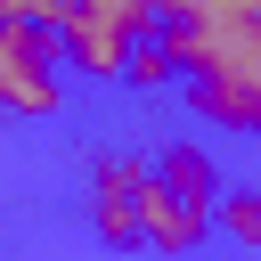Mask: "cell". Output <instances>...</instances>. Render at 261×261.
Returning <instances> with one entry per match:
<instances>
[{
  "label": "cell",
  "instance_id": "obj_1",
  "mask_svg": "<svg viewBox=\"0 0 261 261\" xmlns=\"http://www.w3.org/2000/svg\"><path fill=\"white\" fill-rule=\"evenodd\" d=\"M139 41H155V0H73L65 24L49 33V49L73 57L82 73H122Z\"/></svg>",
  "mask_w": 261,
  "mask_h": 261
},
{
  "label": "cell",
  "instance_id": "obj_2",
  "mask_svg": "<svg viewBox=\"0 0 261 261\" xmlns=\"http://www.w3.org/2000/svg\"><path fill=\"white\" fill-rule=\"evenodd\" d=\"M57 106V49L49 33L0 24V114H49Z\"/></svg>",
  "mask_w": 261,
  "mask_h": 261
},
{
  "label": "cell",
  "instance_id": "obj_3",
  "mask_svg": "<svg viewBox=\"0 0 261 261\" xmlns=\"http://www.w3.org/2000/svg\"><path fill=\"white\" fill-rule=\"evenodd\" d=\"M196 114H212L220 130H253L261 122V65H228V73H188Z\"/></svg>",
  "mask_w": 261,
  "mask_h": 261
},
{
  "label": "cell",
  "instance_id": "obj_4",
  "mask_svg": "<svg viewBox=\"0 0 261 261\" xmlns=\"http://www.w3.org/2000/svg\"><path fill=\"white\" fill-rule=\"evenodd\" d=\"M155 16H171V24H228V16H261V0H155Z\"/></svg>",
  "mask_w": 261,
  "mask_h": 261
},
{
  "label": "cell",
  "instance_id": "obj_5",
  "mask_svg": "<svg viewBox=\"0 0 261 261\" xmlns=\"http://www.w3.org/2000/svg\"><path fill=\"white\" fill-rule=\"evenodd\" d=\"M212 204H220V220H228V237H237V245H253V237H261V204H253L245 188H220Z\"/></svg>",
  "mask_w": 261,
  "mask_h": 261
}]
</instances>
